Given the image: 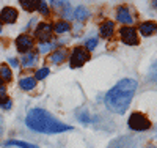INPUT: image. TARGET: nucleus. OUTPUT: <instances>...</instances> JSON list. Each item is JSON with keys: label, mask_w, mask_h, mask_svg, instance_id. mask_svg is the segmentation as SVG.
Listing matches in <instances>:
<instances>
[{"label": "nucleus", "mask_w": 157, "mask_h": 148, "mask_svg": "<svg viewBox=\"0 0 157 148\" xmlns=\"http://www.w3.org/2000/svg\"><path fill=\"white\" fill-rule=\"evenodd\" d=\"M127 125H129L130 129H134V131H146V129L151 128V122L148 120V117L140 114V112H134L132 115H130Z\"/></svg>", "instance_id": "nucleus-3"}, {"label": "nucleus", "mask_w": 157, "mask_h": 148, "mask_svg": "<svg viewBox=\"0 0 157 148\" xmlns=\"http://www.w3.org/2000/svg\"><path fill=\"white\" fill-rule=\"evenodd\" d=\"M36 62H38V55L33 54V52H30V54L22 57V66L24 68H32V66L36 65Z\"/></svg>", "instance_id": "nucleus-15"}, {"label": "nucleus", "mask_w": 157, "mask_h": 148, "mask_svg": "<svg viewBox=\"0 0 157 148\" xmlns=\"http://www.w3.org/2000/svg\"><path fill=\"white\" fill-rule=\"evenodd\" d=\"M0 79H2L3 82H10V80L13 79V73H11V68L8 65L0 66Z\"/></svg>", "instance_id": "nucleus-17"}, {"label": "nucleus", "mask_w": 157, "mask_h": 148, "mask_svg": "<svg viewBox=\"0 0 157 148\" xmlns=\"http://www.w3.org/2000/svg\"><path fill=\"white\" fill-rule=\"evenodd\" d=\"M5 146H16V148H38L33 143H27V142H22V140H8L5 143Z\"/></svg>", "instance_id": "nucleus-18"}, {"label": "nucleus", "mask_w": 157, "mask_h": 148, "mask_svg": "<svg viewBox=\"0 0 157 148\" xmlns=\"http://www.w3.org/2000/svg\"><path fill=\"white\" fill-rule=\"evenodd\" d=\"M8 62H10V65H11V66H14V68H17V66H19V62H17L16 58H13V57H11V58H8Z\"/></svg>", "instance_id": "nucleus-27"}, {"label": "nucleus", "mask_w": 157, "mask_h": 148, "mask_svg": "<svg viewBox=\"0 0 157 148\" xmlns=\"http://www.w3.org/2000/svg\"><path fill=\"white\" fill-rule=\"evenodd\" d=\"M0 33H2V29H0Z\"/></svg>", "instance_id": "nucleus-29"}, {"label": "nucleus", "mask_w": 157, "mask_h": 148, "mask_svg": "<svg viewBox=\"0 0 157 148\" xmlns=\"http://www.w3.org/2000/svg\"><path fill=\"white\" fill-rule=\"evenodd\" d=\"M99 32H101V36L102 38H110L113 35V32H115V24L112 21H104L101 24Z\"/></svg>", "instance_id": "nucleus-10"}, {"label": "nucleus", "mask_w": 157, "mask_h": 148, "mask_svg": "<svg viewBox=\"0 0 157 148\" xmlns=\"http://www.w3.org/2000/svg\"><path fill=\"white\" fill-rule=\"evenodd\" d=\"M90 16H91L90 10H88L86 6H83V5L77 6L75 11H74V19H77V21H85V19H88Z\"/></svg>", "instance_id": "nucleus-13"}, {"label": "nucleus", "mask_w": 157, "mask_h": 148, "mask_svg": "<svg viewBox=\"0 0 157 148\" xmlns=\"http://www.w3.org/2000/svg\"><path fill=\"white\" fill-rule=\"evenodd\" d=\"M21 5L24 6V10H27V11H33V10H36L38 8V5H39V2H27V0H22L21 2Z\"/></svg>", "instance_id": "nucleus-19"}, {"label": "nucleus", "mask_w": 157, "mask_h": 148, "mask_svg": "<svg viewBox=\"0 0 157 148\" xmlns=\"http://www.w3.org/2000/svg\"><path fill=\"white\" fill-rule=\"evenodd\" d=\"M3 128H5V125H3V120H2V117H0V136L3 134Z\"/></svg>", "instance_id": "nucleus-28"}, {"label": "nucleus", "mask_w": 157, "mask_h": 148, "mask_svg": "<svg viewBox=\"0 0 157 148\" xmlns=\"http://www.w3.org/2000/svg\"><path fill=\"white\" fill-rule=\"evenodd\" d=\"M90 60V52H86L83 47H74L71 54V68H80L83 63Z\"/></svg>", "instance_id": "nucleus-4"}, {"label": "nucleus", "mask_w": 157, "mask_h": 148, "mask_svg": "<svg viewBox=\"0 0 157 148\" xmlns=\"http://www.w3.org/2000/svg\"><path fill=\"white\" fill-rule=\"evenodd\" d=\"M66 57H68V52L64 49H60V50L52 52L49 60H50V63H54V65H60V63H63L64 60H66Z\"/></svg>", "instance_id": "nucleus-11"}, {"label": "nucleus", "mask_w": 157, "mask_h": 148, "mask_svg": "<svg viewBox=\"0 0 157 148\" xmlns=\"http://www.w3.org/2000/svg\"><path fill=\"white\" fill-rule=\"evenodd\" d=\"M52 32H54V29H52L50 24L41 22V24L36 25V29H35V36H36L41 43H47V41H50V38H52Z\"/></svg>", "instance_id": "nucleus-6"}, {"label": "nucleus", "mask_w": 157, "mask_h": 148, "mask_svg": "<svg viewBox=\"0 0 157 148\" xmlns=\"http://www.w3.org/2000/svg\"><path fill=\"white\" fill-rule=\"evenodd\" d=\"M52 29L55 30V33H58V35H61V33H66V32H69L71 30V25L66 22V21H58Z\"/></svg>", "instance_id": "nucleus-16"}, {"label": "nucleus", "mask_w": 157, "mask_h": 148, "mask_svg": "<svg viewBox=\"0 0 157 148\" xmlns=\"http://www.w3.org/2000/svg\"><path fill=\"white\" fill-rule=\"evenodd\" d=\"M77 117L78 118H82V122H85V123H90V122H93L91 120V117L86 114V110H82V112H77Z\"/></svg>", "instance_id": "nucleus-24"}, {"label": "nucleus", "mask_w": 157, "mask_h": 148, "mask_svg": "<svg viewBox=\"0 0 157 148\" xmlns=\"http://www.w3.org/2000/svg\"><path fill=\"white\" fill-rule=\"evenodd\" d=\"M138 32H140L143 36H149V35H152V33L155 32V24H154V22H143V24H140V27H138Z\"/></svg>", "instance_id": "nucleus-14"}, {"label": "nucleus", "mask_w": 157, "mask_h": 148, "mask_svg": "<svg viewBox=\"0 0 157 148\" xmlns=\"http://www.w3.org/2000/svg\"><path fill=\"white\" fill-rule=\"evenodd\" d=\"M38 10L41 11L44 16H49V8H47V3H46V2H39V5H38Z\"/></svg>", "instance_id": "nucleus-25"}, {"label": "nucleus", "mask_w": 157, "mask_h": 148, "mask_svg": "<svg viewBox=\"0 0 157 148\" xmlns=\"http://www.w3.org/2000/svg\"><path fill=\"white\" fill-rule=\"evenodd\" d=\"M5 93H6V87H5L2 82H0V96L5 98Z\"/></svg>", "instance_id": "nucleus-26"}, {"label": "nucleus", "mask_w": 157, "mask_h": 148, "mask_svg": "<svg viewBox=\"0 0 157 148\" xmlns=\"http://www.w3.org/2000/svg\"><path fill=\"white\" fill-rule=\"evenodd\" d=\"M54 43H50V41H47V43H41L39 44V52L41 54H46V52H49L50 49H54Z\"/></svg>", "instance_id": "nucleus-22"}, {"label": "nucleus", "mask_w": 157, "mask_h": 148, "mask_svg": "<svg viewBox=\"0 0 157 148\" xmlns=\"http://www.w3.org/2000/svg\"><path fill=\"white\" fill-rule=\"evenodd\" d=\"M25 123L32 131L43 132V134H58L64 131H72L71 125L61 123L60 120H57L52 114H49L41 107H35V109L29 110Z\"/></svg>", "instance_id": "nucleus-2"}, {"label": "nucleus", "mask_w": 157, "mask_h": 148, "mask_svg": "<svg viewBox=\"0 0 157 148\" xmlns=\"http://www.w3.org/2000/svg\"><path fill=\"white\" fill-rule=\"evenodd\" d=\"M19 87L24 90V91H30V90H33L35 87H36V80H35V77H22L21 80H19Z\"/></svg>", "instance_id": "nucleus-12"}, {"label": "nucleus", "mask_w": 157, "mask_h": 148, "mask_svg": "<svg viewBox=\"0 0 157 148\" xmlns=\"http://www.w3.org/2000/svg\"><path fill=\"white\" fill-rule=\"evenodd\" d=\"M47 76H49V68H39L35 73V80H43Z\"/></svg>", "instance_id": "nucleus-20"}, {"label": "nucleus", "mask_w": 157, "mask_h": 148, "mask_svg": "<svg viewBox=\"0 0 157 148\" xmlns=\"http://www.w3.org/2000/svg\"><path fill=\"white\" fill-rule=\"evenodd\" d=\"M96 44H98V38H90L88 41L85 43V50H86V52L93 50V49L96 47Z\"/></svg>", "instance_id": "nucleus-21"}, {"label": "nucleus", "mask_w": 157, "mask_h": 148, "mask_svg": "<svg viewBox=\"0 0 157 148\" xmlns=\"http://www.w3.org/2000/svg\"><path fill=\"white\" fill-rule=\"evenodd\" d=\"M116 21L124 24V27H130V24L134 22V18H132V14H130V11H129L127 6L123 5V6L118 8V11H116Z\"/></svg>", "instance_id": "nucleus-7"}, {"label": "nucleus", "mask_w": 157, "mask_h": 148, "mask_svg": "<svg viewBox=\"0 0 157 148\" xmlns=\"http://www.w3.org/2000/svg\"><path fill=\"white\" fill-rule=\"evenodd\" d=\"M149 148H154V146H149Z\"/></svg>", "instance_id": "nucleus-30"}, {"label": "nucleus", "mask_w": 157, "mask_h": 148, "mask_svg": "<svg viewBox=\"0 0 157 148\" xmlns=\"http://www.w3.org/2000/svg\"><path fill=\"white\" fill-rule=\"evenodd\" d=\"M16 19H17V11L13 6H6V8L2 10V13H0V21L3 24H14Z\"/></svg>", "instance_id": "nucleus-9"}, {"label": "nucleus", "mask_w": 157, "mask_h": 148, "mask_svg": "<svg viewBox=\"0 0 157 148\" xmlns=\"http://www.w3.org/2000/svg\"><path fill=\"white\" fill-rule=\"evenodd\" d=\"M11 106H13V101L10 98H2V99H0V107H3L5 110L11 109Z\"/></svg>", "instance_id": "nucleus-23"}, {"label": "nucleus", "mask_w": 157, "mask_h": 148, "mask_svg": "<svg viewBox=\"0 0 157 148\" xmlns=\"http://www.w3.org/2000/svg\"><path fill=\"white\" fill-rule=\"evenodd\" d=\"M137 80L135 79H123L120 80L104 98L107 109L113 114L123 115L134 98V93L137 90Z\"/></svg>", "instance_id": "nucleus-1"}, {"label": "nucleus", "mask_w": 157, "mask_h": 148, "mask_svg": "<svg viewBox=\"0 0 157 148\" xmlns=\"http://www.w3.org/2000/svg\"><path fill=\"white\" fill-rule=\"evenodd\" d=\"M120 36L121 41L127 46H137L138 44V35L137 30L132 29V27H121L120 29Z\"/></svg>", "instance_id": "nucleus-5"}, {"label": "nucleus", "mask_w": 157, "mask_h": 148, "mask_svg": "<svg viewBox=\"0 0 157 148\" xmlns=\"http://www.w3.org/2000/svg\"><path fill=\"white\" fill-rule=\"evenodd\" d=\"M16 47H17V50L22 52V54L29 52V50L33 47V39H32L29 35H21V36H17V39H16Z\"/></svg>", "instance_id": "nucleus-8"}]
</instances>
